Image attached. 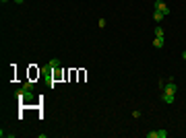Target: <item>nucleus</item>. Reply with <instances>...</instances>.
Listing matches in <instances>:
<instances>
[{
    "label": "nucleus",
    "mask_w": 186,
    "mask_h": 138,
    "mask_svg": "<svg viewBox=\"0 0 186 138\" xmlns=\"http://www.w3.org/2000/svg\"><path fill=\"white\" fill-rule=\"evenodd\" d=\"M155 10H159L164 17H168V15H170V6L164 2V0H155Z\"/></svg>",
    "instance_id": "nucleus-1"
},
{
    "label": "nucleus",
    "mask_w": 186,
    "mask_h": 138,
    "mask_svg": "<svg viewBox=\"0 0 186 138\" xmlns=\"http://www.w3.org/2000/svg\"><path fill=\"white\" fill-rule=\"evenodd\" d=\"M164 91H166V93H174V95H176V93H178V85L170 78V83H168V85H164Z\"/></svg>",
    "instance_id": "nucleus-2"
},
{
    "label": "nucleus",
    "mask_w": 186,
    "mask_h": 138,
    "mask_svg": "<svg viewBox=\"0 0 186 138\" xmlns=\"http://www.w3.org/2000/svg\"><path fill=\"white\" fill-rule=\"evenodd\" d=\"M161 99H164V103L172 105V103L176 101V95H174V93H166V91H164V95H161Z\"/></svg>",
    "instance_id": "nucleus-3"
},
{
    "label": "nucleus",
    "mask_w": 186,
    "mask_h": 138,
    "mask_svg": "<svg viewBox=\"0 0 186 138\" xmlns=\"http://www.w3.org/2000/svg\"><path fill=\"white\" fill-rule=\"evenodd\" d=\"M153 48H157V50L164 48V37H155V39H153Z\"/></svg>",
    "instance_id": "nucleus-4"
},
{
    "label": "nucleus",
    "mask_w": 186,
    "mask_h": 138,
    "mask_svg": "<svg viewBox=\"0 0 186 138\" xmlns=\"http://www.w3.org/2000/svg\"><path fill=\"white\" fill-rule=\"evenodd\" d=\"M153 33H155V37H164V35H166L161 27H155V31H153Z\"/></svg>",
    "instance_id": "nucleus-5"
},
{
    "label": "nucleus",
    "mask_w": 186,
    "mask_h": 138,
    "mask_svg": "<svg viewBox=\"0 0 186 138\" xmlns=\"http://www.w3.org/2000/svg\"><path fill=\"white\" fill-rule=\"evenodd\" d=\"M153 19H155V21L159 23V21H164V15H161L159 10H155V12H153Z\"/></svg>",
    "instance_id": "nucleus-6"
},
{
    "label": "nucleus",
    "mask_w": 186,
    "mask_h": 138,
    "mask_svg": "<svg viewBox=\"0 0 186 138\" xmlns=\"http://www.w3.org/2000/svg\"><path fill=\"white\" fill-rule=\"evenodd\" d=\"M48 66L54 70V68H58V66H60V60H50V64H48Z\"/></svg>",
    "instance_id": "nucleus-7"
},
{
    "label": "nucleus",
    "mask_w": 186,
    "mask_h": 138,
    "mask_svg": "<svg viewBox=\"0 0 186 138\" xmlns=\"http://www.w3.org/2000/svg\"><path fill=\"white\" fill-rule=\"evenodd\" d=\"M166 136H168L166 130H157V138H166Z\"/></svg>",
    "instance_id": "nucleus-8"
},
{
    "label": "nucleus",
    "mask_w": 186,
    "mask_h": 138,
    "mask_svg": "<svg viewBox=\"0 0 186 138\" xmlns=\"http://www.w3.org/2000/svg\"><path fill=\"white\" fill-rule=\"evenodd\" d=\"M23 89H27V91H33V83H29V80H27L25 85H23Z\"/></svg>",
    "instance_id": "nucleus-9"
},
{
    "label": "nucleus",
    "mask_w": 186,
    "mask_h": 138,
    "mask_svg": "<svg viewBox=\"0 0 186 138\" xmlns=\"http://www.w3.org/2000/svg\"><path fill=\"white\" fill-rule=\"evenodd\" d=\"M147 138H157V132H147Z\"/></svg>",
    "instance_id": "nucleus-10"
},
{
    "label": "nucleus",
    "mask_w": 186,
    "mask_h": 138,
    "mask_svg": "<svg viewBox=\"0 0 186 138\" xmlns=\"http://www.w3.org/2000/svg\"><path fill=\"white\" fill-rule=\"evenodd\" d=\"M15 2H17V4H23V0H15Z\"/></svg>",
    "instance_id": "nucleus-11"
},
{
    "label": "nucleus",
    "mask_w": 186,
    "mask_h": 138,
    "mask_svg": "<svg viewBox=\"0 0 186 138\" xmlns=\"http://www.w3.org/2000/svg\"><path fill=\"white\" fill-rule=\"evenodd\" d=\"M182 58H184V60H186V52H182Z\"/></svg>",
    "instance_id": "nucleus-12"
},
{
    "label": "nucleus",
    "mask_w": 186,
    "mask_h": 138,
    "mask_svg": "<svg viewBox=\"0 0 186 138\" xmlns=\"http://www.w3.org/2000/svg\"><path fill=\"white\" fill-rule=\"evenodd\" d=\"M0 2H8V0H0Z\"/></svg>",
    "instance_id": "nucleus-13"
}]
</instances>
